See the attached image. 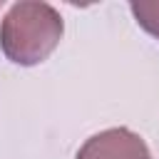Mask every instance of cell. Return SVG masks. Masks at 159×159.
<instances>
[{
    "label": "cell",
    "instance_id": "cell-2",
    "mask_svg": "<svg viewBox=\"0 0 159 159\" xmlns=\"http://www.w3.org/2000/svg\"><path fill=\"white\" fill-rule=\"evenodd\" d=\"M77 159H152L142 137L129 129H107L80 149Z\"/></svg>",
    "mask_w": 159,
    "mask_h": 159
},
{
    "label": "cell",
    "instance_id": "cell-3",
    "mask_svg": "<svg viewBox=\"0 0 159 159\" xmlns=\"http://www.w3.org/2000/svg\"><path fill=\"white\" fill-rule=\"evenodd\" d=\"M132 12L144 30L159 37V2H132Z\"/></svg>",
    "mask_w": 159,
    "mask_h": 159
},
{
    "label": "cell",
    "instance_id": "cell-1",
    "mask_svg": "<svg viewBox=\"0 0 159 159\" xmlns=\"http://www.w3.org/2000/svg\"><path fill=\"white\" fill-rule=\"evenodd\" d=\"M62 37V17L47 2H17L2 20V52L17 65L42 62Z\"/></svg>",
    "mask_w": 159,
    "mask_h": 159
}]
</instances>
